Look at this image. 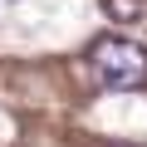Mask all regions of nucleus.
Returning <instances> with one entry per match:
<instances>
[{
  "instance_id": "obj_1",
  "label": "nucleus",
  "mask_w": 147,
  "mask_h": 147,
  "mask_svg": "<svg viewBox=\"0 0 147 147\" xmlns=\"http://www.w3.org/2000/svg\"><path fill=\"white\" fill-rule=\"evenodd\" d=\"M88 64H93V79L103 88H142L147 84V49L132 39H118V34L98 39Z\"/></svg>"
},
{
  "instance_id": "obj_2",
  "label": "nucleus",
  "mask_w": 147,
  "mask_h": 147,
  "mask_svg": "<svg viewBox=\"0 0 147 147\" xmlns=\"http://www.w3.org/2000/svg\"><path fill=\"white\" fill-rule=\"evenodd\" d=\"M98 5H103V15H108V20H123V25H132V20H142L147 0H98Z\"/></svg>"
}]
</instances>
